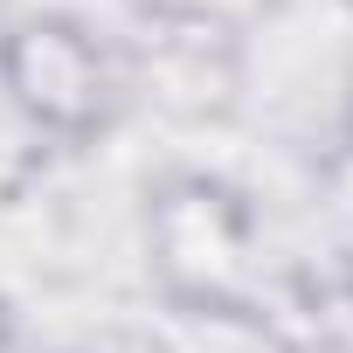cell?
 <instances>
[{
	"label": "cell",
	"instance_id": "5",
	"mask_svg": "<svg viewBox=\"0 0 353 353\" xmlns=\"http://www.w3.org/2000/svg\"><path fill=\"white\" fill-rule=\"evenodd\" d=\"M145 28H201V35H250L277 0H125Z\"/></svg>",
	"mask_w": 353,
	"mask_h": 353
},
{
	"label": "cell",
	"instance_id": "3",
	"mask_svg": "<svg viewBox=\"0 0 353 353\" xmlns=\"http://www.w3.org/2000/svg\"><path fill=\"white\" fill-rule=\"evenodd\" d=\"M125 63V97L145 90L152 104L181 118H222L243 104V42L236 35H201V28H145Z\"/></svg>",
	"mask_w": 353,
	"mask_h": 353
},
{
	"label": "cell",
	"instance_id": "2",
	"mask_svg": "<svg viewBox=\"0 0 353 353\" xmlns=\"http://www.w3.org/2000/svg\"><path fill=\"white\" fill-rule=\"evenodd\" d=\"M0 104L35 139L90 145L125 111V63L90 21L35 8L0 28Z\"/></svg>",
	"mask_w": 353,
	"mask_h": 353
},
{
	"label": "cell",
	"instance_id": "6",
	"mask_svg": "<svg viewBox=\"0 0 353 353\" xmlns=\"http://www.w3.org/2000/svg\"><path fill=\"white\" fill-rule=\"evenodd\" d=\"M339 139L353 145V49H346V77H339Z\"/></svg>",
	"mask_w": 353,
	"mask_h": 353
},
{
	"label": "cell",
	"instance_id": "4",
	"mask_svg": "<svg viewBox=\"0 0 353 353\" xmlns=\"http://www.w3.org/2000/svg\"><path fill=\"white\" fill-rule=\"evenodd\" d=\"M145 353H305L263 298H159Z\"/></svg>",
	"mask_w": 353,
	"mask_h": 353
},
{
	"label": "cell",
	"instance_id": "1",
	"mask_svg": "<svg viewBox=\"0 0 353 353\" xmlns=\"http://www.w3.org/2000/svg\"><path fill=\"white\" fill-rule=\"evenodd\" d=\"M139 250L159 298H256L263 215L222 173H159L139 208Z\"/></svg>",
	"mask_w": 353,
	"mask_h": 353
}]
</instances>
